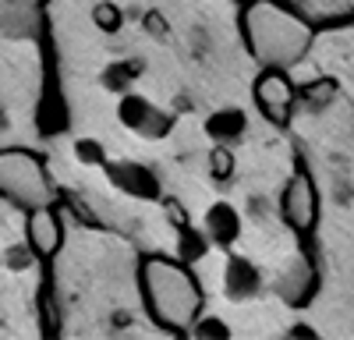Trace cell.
<instances>
[{
    "label": "cell",
    "mask_w": 354,
    "mask_h": 340,
    "mask_svg": "<svg viewBox=\"0 0 354 340\" xmlns=\"http://www.w3.org/2000/svg\"><path fill=\"white\" fill-rule=\"evenodd\" d=\"M138 68H110L106 75H103V82L110 85V89H117V93H124L128 89V78L135 75Z\"/></svg>",
    "instance_id": "obj_19"
},
{
    "label": "cell",
    "mask_w": 354,
    "mask_h": 340,
    "mask_svg": "<svg viewBox=\"0 0 354 340\" xmlns=\"http://www.w3.org/2000/svg\"><path fill=\"white\" fill-rule=\"evenodd\" d=\"M138 283L153 323H160L163 330L188 333L192 323L202 316V287L181 259L149 255L138 270Z\"/></svg>",
    "instance_id": "obj_2"
},
{
    "label": "cell",
    "mask_w": 354,
    "mask_h": 340,
    "mask_svg": "<svg viewBox=\"0 0 354 340\" xmlns=\"http://www.w3.org/2000/svg\"><path fill=\"white\" fill-rule=\"evenodd\" d=\"M25 241H28V248H32L39 259H50V255L61 252V245H64V220H61V213L53 209V202L28 209V216H25Z\"/></svg>",
    "instance_id": "obj_6"
},
{
    "label": "cell",
    "mask_w": 354,
    "mask_h": 340,
    "mask_svg": "<svg viewBox=\"0 0 354 340\" xmlns=\"http://www.w3.org/2000/svg\"><path fill=\"white\" fill-rule=\"evenodd\" d=\"M280 216L287 220V227L294 234L308 238L319 223V188L312 181V174L305 167H298L290 174V181L283 185V195H280Z\"/></svg>",
    "instance_id": "obj_4"
},
{
    "label": "cell",
    "mask_w": 354,
    "mask_h": 340,
    "mask_svg": "<svg viewBox=\"0 0 354 340\" xmlns=\"http://www.w3.org/2000/svg\"><path fill=\"white\" fill-rule=\"evenodd\" d=\"M0 270H4V252H0Z\"/></svg>",
    "instance_id": "obj_22"
},
{
    "label": "cell",
    "mask_w": 354,
    "mask_h": 340,
    "mask_svg": "<svg viewBox=\"0 0 354 340\" xmlns=\"http://www.w3.org/2000/svg\"><path fill=\"white\" fill-rule=\"evenodd\" d=\"M0 195L25 209L53 202V185L43 160L25 149H4L0 153Z\"/></svg>",
    "instance_id": "obj_3"
},
{
    "label": "cell",
    "mask_w": 354,
    "mask_h": 340,
    "mask_svg": "<svg viewBox=\"0 0 354 340\" xmlns=\"http://www.w3.org/2000/svg\"><path fill=\"white\" fill-rule=\"evenodd\" d=\"M103 167H106V178H110L113 188H121V191H128L135 198H160V181H156V174L149 167L128 163V160H121V163L106 160Z\"/></svg>",
    "instance_id": "obj_8"
},
{
    "label": "cell",
    "mask_w": 354,
    "mask_h": 340,
    "mask_svg": "<svg viewBox=\"0 0 354 340\" xmlns=\"http://www.w3.org/2000/svg\"><path fill=\"white\" fill-rule=\"evenodd\" d=\"M209 174L216 181H230L234 178V153H230V146H223V142H216V146L209 149Z\"/></svg>",
    "instance_id": "obj_13"
},
{
    "label": "cell",
    "mask_w": 354,
    "mask_h": 340,
    "mask_svg": "<svg viewBox=\"0 0 354 340\" xmlns=\"http://www.w3.org/2000/svg\"><path fill=\"white\" fill-rule=\"evenodd\" d=\"M290 337H315V330H312V326H294Z\"/></svg>",
    "instance_id": "obj_21"
},
{
    "label": "cell",
    "mask_w": 354,
    "mask_h": 340,
    "mask_svg": "<svg viewBox=\"0 0 354 340\" xmlns=\"http://www.w3.org/2000/svg\"><path fill=\"white\" fill-rule=\"evenodd\" d=\"M259 291V270L245 259V255H234L227 259V270H223V294L230 301H248L255 298Z\"/></svg>",
    "instance_id": "obj_10"
},
{
    "label": "cell",
    "mask_w": 354,
    "mask_h": 340,
    "mask_svg": "<svg viewBox=\"0 0 354 340\" xmlns=\"http://www.w3.org/2000/svg\"><path fill=\"white\" fill-rule=\"evenodd\" d=\"M333 89H337V85H333L330 78H322V82H315V85H305V100H308V106L330 103V100H333Z\"/></svg>",
    "instance_id": "obj_16"
},
{
    "label": "cell",
    "mask_w": 354,
    "mask_h": 340,
    "mask_svg": "<svg viewBox=\"0 0 354 340\" xmlns=\"http://www.w3.org/2000/svg\"><path fill=\"white\" fill-rule=\"evenodd\" d=\"M93 21H96L100 32H117V28L124 25V15H121L117 4H110V0H100V4L93 8Z\"/></svg>",
    "instance_id": "obj_14"
},
{
    "label": "cell",
    "mask_w": 354,
    "mask_h": 340,
    "mask_svg": "<svg viewBox=\"0 0 354 340\" xmlns=\"http://www.w3.org/2000/svg\"><path fill=\"white\" fill-rule=\"evenodd\" d=\"M188 333H195V337H230L227 323H220V319H202V316L192 323Z\"/></svg>",
    "instance_id": "obj_18"
},
{
    "label": "cell",
    "mask_w": 354,
    "mask_h": 340,
    "mask_svg": "<svg viewBox=\"0 0 354 340\" xmlns=\"http://www.w3.org/2000/svg\"><path fill=\"white\" fill-rule=\"evenodd\" d=\"M252 93H255V103H259V110H262V117H270L273 124H287V121H290L294 103H298V85L290 82L287 71L266 68V71L255 78Z\"/></svg>",
    "instance_id": "obj_5"
},
{
    "label": "cell",
    "mask_w": 354,
    "mask_h": 340,
    "mask_svg": "<svg viewBox=\"0 0 354 340\" xmlns=\"http://www.w3.org/2000/svg\"><path fill=\"white\" fill-rule=\"evenodd\" d=\"M248 128V117H245V110L238 106H227V110H216L205 117V135H209L213 142H223V146H234Z\"/></svg>",
    "instance_id": "obj_11"
},
{
    "label": "cell",
    "mask_w": 354,
    "mask_h": 340,
    "mask_svg": "<svg viewBox=\"0 0 354 340\" xmlns=\"http://www.w3.org/2000/svg\"><path fill=\"white\" fill-rule=\"evenodd\" d=\"M241 32L255 61L280 71L298 68L315 43V28L280 0H252L241 11Z\"/></svg>",
    "instance_id": "obj_1"
},
{
    "label": "cell",
    "mask_w": 354,
    "mask_h": 340,
    "mask_svg": "<svg viewBox=\"0 0 354 340\" xmlns=\"http://www.w3.org/2000/svg\"><path fill=\"white\" fill-rule=\"evenodd\" d=\"M32 248H28V241L25 245H15V248H8L4 252V266H11V270H25V266H32Z\"/></svg>",
    "instance_id": "obj_17"
},
{
    "label": "cell",
    "mask_w": 354,
    "mask_h": 340,
    "mask_svg": "<svg viewBox=\"0 0 354 340\" xmlns=\"http://www.w3.org/2000/svg\"><path fill=\"white\" fill-rule=\"evenodd\" d=\"M75 160L85 163V167H103V163H106L103 142H96V138H78V142H75Z\"/></svg>",
    "instance_id": "obj_15"
},
{
    "label": "cell",
    "mask_w": 354,
    "mask_h": 340,
    "mask_svg": "<svg viewBox=\"0 0 354 340\" xmlns=\"http://www.w3.org/2000/svg\"><path fill=\"white\" fill-rule=\"evenodd\" d=\"M167 216H170L177 227L188 223V216H185V209H181V202H177V198H167Z\"/></svg>",
    "instance_id": "obj_20"
},
{
    "label": "cell",
    "mask_w": 354,
    "mask_h": 340,
    "mask_svg": "<svg viewBox=\"0 0 354 340\" xmlns=\"http://www.w3.org/2000/svg\"><path fill=\"white\" fill-rule=\"evenodd\" d=\"M202 231H205V238H209L213 245L227 248V245H234L241 238V213L234 209L230 202H213L209 209H205V216H202Z\"/></svg>",
    "instance_id": "obj_9"
},
{
    "label": "cell",
    "mask_w": 354,
    "mask_h": 340,
    "mask_svg": "<svg viewBox=\"0 0 354 340\" xmlns=\"http://www.w3.org/2000/svg\"><path fill=\"white\" fill-rule=\"evenodd\" d=\"M117 117H121L124 128H131V131H138V135H145V138H163V135L170 131V117H167L163 110H156L145 96H138V93H128V96L121 100V106H117Z\"/></svg>",
    "instance_id": "obj_7"
},
{
    "label": "cell",
    "mask_w": 354,
    "mask_h": 340,
    "mask_svg": "<svg viewBox=\"0 0 354 340\" xmlns=\"http://www.w3.org/2000/svg\"><path fill=\"white\" fill-rule=\"evenodd\" d=\"M205 248H209V238H205V231H192L188 223L181 227V231H177V259H181V263L202 259Z\"/></svg>",
    "instance_id": "obj_12"
}]
</instances>
